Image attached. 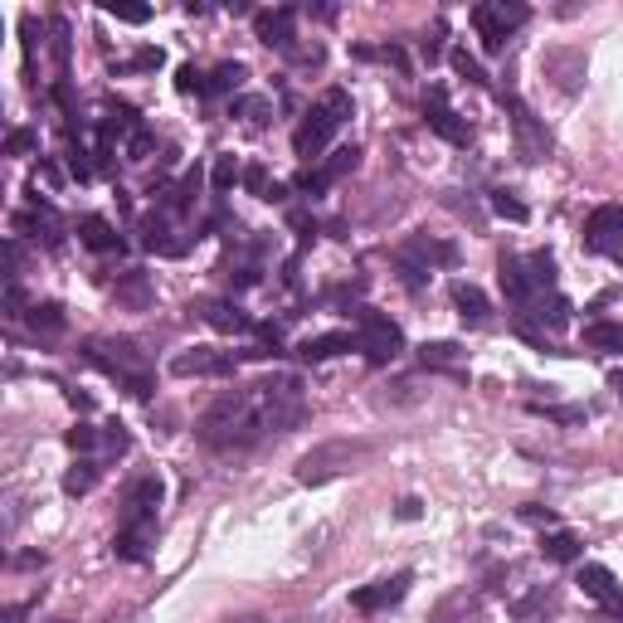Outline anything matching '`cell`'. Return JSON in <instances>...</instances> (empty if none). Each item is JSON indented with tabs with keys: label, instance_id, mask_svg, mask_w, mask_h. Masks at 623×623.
Here are the masks:
<instances>
[{
	"label": "cell",
	"instance_id": "1",
	"mask_svg": "<svg viewBox=\"0 0 623 623\" xmlns=\"http://www.w3.org/2000/svg\"><path fill=\"white\" fill-rule=\"evenodd\" d=\"M195 434H200L205 448H215V453H244V448H254V443L268 434V429H263V414H258L254 385H249V390H224L220 400L200 414Z\"/></svg>",
	"mask_w": 623,
	"mask_h": 623
},
{
	"label": "cell",
	"instance_id": "2",
	"mask_svg": "<svg viewBox=\"0 0 623 623\" xmlns=\"http://www.w3.org/2000/svg\"><path fill=\"white\" fill-rule=\"evenodd\" d=\"M346 117H351V93H346V88H327V93L307 108V117L297 122L293 151L302 161H322V151H327L331 137L346 127Z\"/></svg>",
	"mask_w": 623,
	"mask_h": 623
},
{
	"label": "cell",
	"instance_id": "3",
	"mask_svg": "<svg viewBox=\"0 0 623 623\" xmlns=\"http://www.w3.org/2000/svg\"><path fill=\"white\" fill-rule=\"evenodd\" d=\"M83 361L98 366L103 375H112V380H122L127 395H137V400H147L151 395V370H147V356L137 351V341H108V336H93V341H83Z\"/></svg>",
	"mask_w": 623,
	"mask_h": 623
},
{
	"label": "cell",
	"instance_id": "4",
	"mask_svg": "<svg viewBox=\"0 0 623 623\" xmlns=\"http://www.w3.org/2000/svg\"><path fill=\"white\" fill-rule=\"evenodd\" d=\"M254 395H258V414H263V429H268V434H288V429L302 424V414H307V390H302V380L288 375V370L258 380Z\"/></svg>",
	"mask_w": 623,
	"mask_h": 623
},
{
	"label": "cell",
	"instance_id": "5",
	"mask_svg": "<svg viewBox=\"0 0 623 623\" xmlns=\"http://www.w3.org/2000/svg\"><path fill=\"white\" fill-rule=\"evenodd\" d=\"M370 448L366 443H351V439H331V443H317L312 453H302L297 458V482L302 487H322V482H331V477H341V473H351L361 458H366Z\"/></svg>",
	"mask_w": 623,
	"mask_h": 623
},
{
	"label": "cell",
	"instance_id": "6",
	"mask_svg": "<svg viewBox=\"0 0 623 623\" xmlns=\"http://www.w3.org/2000/svg\"><path fill=\"white\" fill-rule=\"evenodd\" d=\"M356 322H361V336H356V351H366L370 366H390L404 351V331L400 322H390L385 312L375 307H356Z\"/></svg>",
	"mask_w": 623,
	"mask_h": 623
},
{
	"label": "cell",
	"instance_id": "7",
	"mask_svg": "<svg viewBox=\"0 0 623 623\" xmlns=\"http://www.w3.org/2000/svg\"><path fill=\"white\" fill-rule=\"evenodd\" d=\"M531 20V10L526 5H507V0H482V5H473V25L477 35H482V44L497 54L502 44H507V35L512 30H521Z\"/></svg>",
	"mask_w": 623,
	"mask_h": 623
},
{
	"label": "cell",
	"instance_id": "8",
	"mask_svg": "<svg viewBox=\"0 0 623 623\" xmlns=\"http://www.w3.org/2000/svg\"><path fill=\"white\" fill-rule=\"evenodd\" d=\"M244 356H234V351H215V346H190L181 356H171V375H181V380H229L234 370H239Z\"/></svg>",
	"mask_w": 623,
	"mask_h": 623
},
{
	"label": "cell",
	"instance_id": "9",
	"mask_svg": "<svg viewBox=\"0 0 623 623\" xmlns=\"http://www.w3.org/2000/svg\"><path fill=\"white\" fill-rule=\"evenodd\" d=\"M502 103H507V112H512L516 151H521L526 161H541V156H546V151H550V132H546V127H541V122H536V112L526 108V103H521L516 93H507Z\"/></svg>",
	"mask_w": 623,
	"mask_h": 623
},
{
	"label": "cell",
	"instance_id": "10",
	"mask_svg": "<svg viewBox=\"0 0 623 623\" xmlns=\"http://www.w3.org/2000/svg\"><path fill=\"white\" fill-rule=\"evenodd\" d=\"M356 166H361V147L331 151L327 161H317V166H307V171L297 176V190H302V195H322L327 185H336L346 171H356Z\"/></svg>",
	"mask_w": 623,
	"mask_h": 623
},
{
	"label": "cell",
	"instance_id": "11",
	"mask_svg": "<svg viewBox=\"0 0 623 623\" xmlns=\"http://www.w3.org/2000/svg\"><path fill=\"white\" fill-rule=\"evenodd\" d=\"M424 117H429V127L439 132L443 142H453V147H468V142H473V127H468L458 112L448 108V93H443L439 83L424 93Z\"/></svg>",
	"mask_w": 623,
	"mask_h": 623
},
{
	"label": "cell",
	"instance_id": "12",
	"mask_svg": "<svg viewBox=\"0 0 623 623\" xmlns=\"http://www.w3.org/2000/svg\"><path fill=\"white\" fill-rule=\"evenodd\" d=\"M254 30L268 49H283V54H297V10L293 5H278V10H258Z\"/></svg>",
	"mask_w": 623,
	"mask_h": 623
},
{
	"label": "cell",
	"instance_id": "13",
	"mask_svg": "<svg viewBox=\"0 0 623 623\" xmlns=\"http://www.w3.org/2000/svg\"><path fill=\"white\" fill-rule=\"evenodd\" d=\"M409 585H414V575L400 570V575H390V580H375V585L356 589V594H351V604H356L361 614H380V609H395L404 594H409Z\"/></svg>",
	"mask_w": 623,
	"mask_h": 623
},
{
	"label": "cell",
	"instance_id": "14",
	"mask_svg": "<svg viewBox=\"0 0 623 623\" xmlns=\"http://www.w3.org/2000/svg\"><path fill=\"white\" fill-rule=\"evenodd\" d=\"M156 512H161V482L156 477L132 482V492L122 502V526H151L156 531Z\"/></svg>",
	"mask_w": 623,
	"mask_h": 623
},
{
	"label": "cell",
	"instance_id": "15",
	"mask_svg": "<svg viewBox=\"0 0 623 623\" xmlns=\"http://www.w3.org/2000/svg\"><path fill=\"white\" fill-rule=\"evenodd\" d=\"M497 278H502V293H507V302H512L516 312H526V307L541 297L536 278H531V268H526L521 258H512V254H502V263H497Z\"/></svg>",
	"mask_w": 623,
	"mask_h": 623
},
{
	"label": "cell",
	"instance_id": "16",
	"mask_svg": "<svg viewBox=\"0 0 623 623\" xmlns=\"http://www.w3.org/2000/svg\"><path fill=\"white\" fill-rule=\"evenodd\" d=\"M15 229H30V234L44 239L49 249H59V244H64V220H59V210H54L49 200H39V195L30 200V210H20V215H15Z\"/></svg>",
	"mask_w": 623,
	"mask_h": 623
},
{
	"label": "cell",
	"instance_id": "17",
	"mask_svg": "<svg viewBox=\"0 0 623 623\" xmlns=\"http://www.w3.org/2000/svg\"><path fill=\"white\" fill-rule=\"evenodd\" d=\"M619 239H623V205H599V210L585 220V249L609 254Z\"/></svg>",
	"mask_w": 623,
	"mask_h": 623
},
{
	"label": "cell",
	"instance_id": "18",
	"mask_svg": "<svg viewBox=\"0 0 623 623\" xmlns=\"http://www.w3.org/2000/svg\"><path fill=\"white\" fill-rule=\"evenodd\" d=\"M142 249H147V254H161V258H181L185 249H190V239H176V224H171V215H166V210H156V215L142 220Z\"/></svg>",
	"mask_w": 623,
	"mask_h": 623
},
{
	"label": "cell",
	"instance_id": "19",
	"mask_svg": "<svg viewBox=\"0 0 623 623\" xmlns=\"http://www.w3.org/2000/svg\"><path fill=\"white\" fill-rule=\"evenodd\" d=\"M429 623H487V614H482V599H477V594L458 589V594H443L439 604H434Z\"/></svg>",
	"mask_w": 623,
	"mask_h": 623
},
{
	"label": "cell",
	"instance_id": "20",
	"mask_svg": "<svg viewBox=\"0 0 623 623\" xmlns=\"http://www.w3.org/2000/svg\"><path fill=\"white\" fill-rule=\"evenodd\" d=\"M448 293H453V307H458V317H463L468 327H487V322H492V302H487V293H482L477 283H463V278H458Z\"/></svg>",
	"mask_w": 623,
	"mask_h": 623
},
{
	"label": "cell",
	"instance_id": "21",
	"mask_svg": "<svg viewBox=\"0 0 623 623\" xmlns=\"http://www.w3.org/2000/svg\"><path fill=\"white\" fill-rule=\"evenodd\" d=\"M419 361H424V370H448V375H468V351L463 346H453V341H424L419 346Z\"/></svg>",
	"mask_w": 623,
	"mask_h": 623
},
{
	"label": "cell",
	"instance_id": "22",
	"mask_svg": "<svg viewBox=\"0 0 623 623\" xmlns=\"http://www.w3.org/2000/svg\"><path fill=\"white\" fill-rule=\"evenodd\" d=\"M580 585H585L589 599H599L609 614H623V589L614 585V575H609L604 565H585V570H580Z\"/></svg>",
	"mask_w": 623,
	"mask_h": 623
},
{
	"label": "cell",
	"instance_id": "23",
	"mask_svg": "<svg viewBox=\"0 0 623 623\" xmlns=\"http://www.w3.org/2000/svg\"><path fill=\"white\" fill-rule=\"evenodd\" d=\"M351 346H356L351 331H322V336H307V341L297 346V356L317 366V361H331V356H341V351H351Z\"/></svg>",
	"mask_w": 623,
	"mask_h": 623
},
{
	"label": "cell",
	"instance_id": "24",
	"mask_svg": "<svg viewBox=\"0 0 623 623\" xmlns=\"http://www.w3.org/2000/svg\"><path fill=\"white\" fill-rule=\"evenodd\" d=\"M112 293H117V302H127L132 312H142V307H151V278L142 273V268H127V273H117V283H112Z\"/></svg>",
	"mask_w": 623,
	"mask_h": 623
},
{
	"label": "cell",
	"instance_id": "25",
	"mask_svg": "<svg viewBox=\"0 0 623 623\" xmlns=\"http://www.w3.org/2000/svg\"><path fill=\"white\" fill-rule=\"evenodd\" d=\"M200 317H205L215 331H224V336H234V331H254L249 312H244L239 302H205V307H200Z\"/></svg>",
	"mask_w": 623,
	"mask_h": 623
},
{
	"label": "cell",
	"instance_id": "26",
	"mask_svg": "<svg viewBox=\"0 0 623 623\" xmlns=\"http://www.w3.org/2000/svg\"><path fill=\"white\" fill-rule=\"evenodd\" d=\"M78 239H83L93 254H112V249H122V234H117L103 215H83V220H78Z\"/></svg>",
	"mask_w": 623,
	"mask_h": 623
},
{
	"label": "cell",
	"instance_id": "27",
	"mask_svg": "<svg viewBox=\"0 0 623 623\" xmlns=\"http://www.w3.org/2000/svg\"><path fill=\"white\" fill-rule=\"evenodd\" d=\"M521 317H536L541 331H560V327H570V302H565L560 293H550V297L541 293L531 307H526V312H521Z\"/></svg>",
	"mask_w": 623,
	"mask_h": 623
},
{
	"label": "cell",
	"instance_id": "28",
	"mask_svg": "<svg viewBox=\"0 0 623 623\" xmlns=\"http://www.w3.org/2000/svg\"><path fill=\"white\" fill-rule=\"evenodd\" d=\"M404 258H414L419 268H429V263H458V249L443 244V239H429V234H414L409 249H404Z\"/></svg>",
	"mask_w": 623,
	"mask_h": 623
},
{
	"label": "cell",
	"instance_id": "29",
	"mask_svg": "<svg viewBox=\"0 0 623 623\" xmlns=\"http://www.w3.org/2000/svg\"><path fill=\"white\" fill-rule=\"evenodd\" d=\"M64 327H69V317H64V307H59V302H35V307H30V331H35V336L54 341Z\"/></svg>",
	"mask_w": 623,
	"mask_h": 623
},
{
	"label": "cell",
	"instance_id": "30",
	"mask_svg": "<svg viewBox=\"0 0 623 623\" xmlns=\"http://www.w3.org/2000/svg\"><path fill=\"white\" fill-rule=\"evenodd\" d=\"M151 536H156L151 526H122V531H117V541H112V550H117L122 560H147V555H151Z\"/></svg>",
	"mask_w": 623,
	"mask_h": 623
},
{
	"label": "cell",
	"instance_id": "31",
	"mask_svg": "<svg viewBox=\"0 0 623 623\" xmlns=\"http://www.w3.org/2000/svg\"><path fill=\"white\" fill-rule=\"evenodd\" d=\"M541 555L555 560V565H575L580 560V536L575 531H550V536H541Z\"/></svg>",
	"mask_w": 623,
	"mask_h": 623
},
{
	"label": "cell",
	"instance_id": "32",
	"mask_svg": "<svg viewBox=\"0 0 623 623\" xmlns=\"http://www.w3.org/2000/svg\"><path fill=\"white\" fill-rule=\"evenodd\" d=\"M98 477H103L98 458H78L74 468L64 473V492H69V497H88V492L98 487Z\"/></svg>",
	"mask_w": 623,
	"mask_h": 623
},
{
	"label": "cell",
	"instance_id": "33",
	"mask_svg": "<svg viewBox=\"0 0 623 623\" xmlns=\"http://www.w3.org/2000/svg\"><path fill=\"white\" fill-rule=\"evenodd\" d=\"M244 78H249V69H244L239 59H234V64H220V69L210 74V83H205V93H239Z\"/></svg>",
	"mask_w": 623,
	"mask_h": 623
},
{
	"label": "cell",
	"instance_id": "34",
	"mask_svg": "<svg viewBox=\"0 0 623 623\" xmlns=\"http://www.w3.org/2000/svg\"><path fill=\"white\" fill-rule=\"evenodd\" d=\"M585 341L594 351H623V322H594L585 327Z\"/></svg>",
	"mask_w": 623,
	"mask_h": 623
},
{
	"label": "cell",
	"instance_id": "35",
	"mask_svg": "<svg viewBox=\"0 0 623 623\" xmlns=\"http://www.w3.org/2000/svg\"><path fill=\"white\" fill-rule=\"evenodd\" d=\"M239 181H244L239 161H234V156H215V171H210V185H215V195H229V190H234Z\"/></svg>",
	"mask_w": 623,
	"mask_h": 623
},
{
	"label": "cell",
	"instance_id": "36",
	"mask_svg": "<svg viewBox=\"0 0 623 623\" xmlns=\"http://www.w3.org/2000/svg\"><path fill=\"white\" fill-rule=\"evenodd\" d=\"M448 59H453V69H458V74L468 78V83H477V88H487V69L477 64V59L468 54V49H463V44H453V49H448Z\"/></svg>",
	"mask_w": 623,
	"mask_h": 623
},
{
	"label": "cell",
	"instance_id": "37",
	"mask_svg": "<svg viewBox=\"0 0 623 623\" xmlns=\"http://www.w3.org/2000/svg\"><path fill=\"white\" fill-rule=\"evenodd\" d=\"M234 117H244L249 127H263L273 117V103L268 98H234Z\"/></svg>",
	"mask_w": 623,
	"mask_h": 623
},
{
	"label": "cell",
	"instance_id": "38",
	"mask_svg": "<svg viewBox=\"0 0 623 623\" xmlns=\"http://www.w3.org/2000/svg\"><path fill=\"white\" fill-rule=\"evenodd\" d=\"M492 210H497L502 220H512V224H526V215H531V210L516 200L512 190H492Z\"/></svg>",
	"mask_w": 623,
	"mask_h": 623
},
{
	"label": "cell",
	"instance_id": "39",
	"mask_svg": "<svg viewBox=\"0 0 623 623\" xmlns=\"http://www.w3.org/2000/svg\"><path fill=\"white\" fill-rule=\"evenodd\" d=\"M526 268H531V278H536V288H541V293H555V258H550V254H531V258H526Z\"/></svg>",
	"mask_w": 623,
	"mask_h": 623
},
{
	"label": "cell",
	"instance_id": "40",
	"mask_svg": "<svg viewBox=\"0 0 623 623\" xmlns=\"http://www.w3.org/2000/svg\"><path fill=\"white\" fill-rule=\"evenodd\" d=\"M531 414H546L555 424H580L585 419V409H575V404H531Z\"/></svg>",
	"mask_w": 623,
	"mask_h": 623
},
{
	"label": "cell",
	"instance_id": "41",
	"mask_svg": "<svg viewBox=\"0 0 623 623\" xmlns=\"http://www.w3.org/2000/svg\"><path fill=\"white\" fill-rule=\"evenodd\" d=\"M151 147H156V137H151L147 127H137V132L127 137V147H122V151H127V161H147Z\"/></svg>",
	"mask_w": 623,
	"mask_h": 623
},
{
	"label": "cell",
	"instance_id": "42",
	"mask_svg": "<svg viewBox=\"0 0 623 623\" xmlns=\"http://www.w3.org/2000/svg\"><path fill=\"white\" fill-rule=\"evenodd\" d=\"M98 439H103V434H98L93 424H74V429H69V448H74V453H83V458L93 453V443H98Z\"/></svg>",
	"mask_w": 623,
	"mask_h": 623
},
{
	"label": "cell",
	"instance_id": "43",
	"mask_svg": "<svg viewBox=\"0 0 623 623\" xmlns=\"http://www.w3.org/2000/svg\"><path fill=\"white\" fill-rule=\"evenodd\" d=\"M35 147H39V137L30 127H15V132L5 137V151H10V156H25V151H35Z\"/></svg>",
	"mask_w": 623,
	"mask_h": 623
},
{
	"label": "cell",
	"instance_id": "44",
	"mask_svg": "<svg viewBox=\"0 0 623 623\" xmlns=\"http://www.w3.org/2000/svg\"><path fill=\"white\" fill-rule=\"evenodd\" d=\"M205 83H210V78L200 74L195 64H181V74H176V88H181V93H205Z\"/></svg>",
	"mask_w": 623,
	"mask_h": 623
},
{
	"label": "cell",
	"instance_id": "45",
	"mask_svg": "<svg viewBox=\"0 0 623 623\" xmlns=\"http://www.w3.org/2000/svg\"><path fill=\"white\" fill-rule=\"evenodd\" d=\"M443 35H448V25H443V20H439V25H434L429 35L419 39V49H424V59H429V64H434V59H439V54H443Z\"/></svg>",
	"mask_w": 623,
	"mask_h": 623
},
{
	"label": "cell",
	"instance_id": "46",
	"mask_svg": "<svg viewBox=\"0 0 623 623\" xmlns=\"http://www.w3.org/2000/svg\"><path fill=\"white\" fill-rule=\"evenodd\" d=\"M244 190H254L258 200H268V190H273V185H268V171H263V166H244Z\"/></svg>",
	"mask_w": 623,
	"mask_h": 623
},
{
	"label": "cell",
	"instance_id": "47",
	"mask_svg": "<svg viewBox=\"0 0 623 623\" xmlns=\"http://www.w3.org/2000/svg\"><path fill=\"white\" fill-rule=\"evenodd\" d=\"M103 10H108L112 20H127V25H142V20L151 15L147 5H103Z\"/></svg>",
	"mask_w": 623,
	"mask_h": 623
},
{
	"label": "cell",
	"instance_id": "48",
	"mask_svg": "<svg viewBox=\"0 0 623 623\" xmlns=\"http://www.w3.org/2000/svg\"><path fill=\"white\" fill-rule=\"evenodd\" d=\"M103 443H108V453H127V448H132V434H127L122 424H108V429H103Z\"/></svg>",
	"mask_w": 623,
	"mask_h": 623
},
{
	"label": "cell",
	"instance_id": "49",
	"mask_svg": "<svg viewBox=\"0 0 623 623\" xmlns=\"http://www.w3.org/2000/svg\"><path fill=\"white\" fill-rule=\"evenodd\" d=\"M5 317H30V312H25V293H20V283L5 288Z\"/></svg>",
	"mask_w": 623,
	"mask_h": 623
},
{
	"label": "cell",
	"instance_id": "50",
	"mask_svg": "<svg viewBox=\"0 0 623 623\" xmlns=\"http://www.w3.org/2000/svg\"><path fill=\"white\" fill-rule=\"evenodd\" d=\"M35 181H44V185H54V190H59V185H64V171H59V166H54V161H39Z\"/></svg>",
	"mask_w": 623,
	"mask_h": 623
},
{
	"label": "cell",
	"instance_id": "51",
	"mask_svg": "<svg viewBox=\"0 0 623 623\" xmlns=\"http://www.w3.org/2000/svg\"><path fill=\"white\" fill-rule=\"evenodd\" d=\"M132 69H161V49H142V54L132 59Z\"/></svg>",
	"mask_w": 623,
	"mask_h": 623
},
{
	"label": "cell",
	"instance_id": "52",
	"mask_svg": "<svg viewBox=\"0 0 623 623\" xmlns=\"http://www.w3.org/2000/svg\"><path fill=\"white\" fill-rule=\"evenodd\" d=\"M521 516H526V521H546V526H550V521H555V512H541V507H526V512H521Z\"/></svg>",
	"mask_w": 623,
	"mask_h": 623
},
{
	"label": "cell",
	"instance_id": "53",
	"mask_svg": "<svg viewBox=\"0 0 623 623\" xmlns=\"http://www.w3.org/2000/svg\"><path fill=\"white\" fill-rule=\"evenodd\" d=\"M400 516H404V521H414V516H419V502H414V497H404V502H400Z\"/></svg>",
	"mask_w": 623,
	"mask_h": 623
},
{
	"label": "cell",
	"instance_id": "54",
	"mask_svg": "<svg viewBox=\"0 0 623 623\" xmlns=\"http://www.w3.org/2000/svg\"><path fill=\"white\" fill-rule=\"evenodd\" d=\"M25 619V604H15V609H5V623H20Z\"/></svg>",
	"mask_w": 623,
	"mask_h": 623
},
{
	"label": "cell",
	"instance_id": "55",
	"mask_svg": "<svg viewBox=\"0 0 623 623\" xmlns=\"http://www.w3.org/2000/svg\"><path fill=\"white\" fill-rule=\"evenodd\" d=\"M609 258H614V263H623V239L614 244V249H609Z\"/></svg>",
	"mask_w": 623,
	"mask_h": 623
}]
</instances>
